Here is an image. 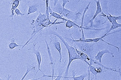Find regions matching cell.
<instances>
[{
	"label": "cell",
	"mask_w": 121,
	"mask_h": 80,
	"mask_svg": "<svg viewBox=\"0 0 121 80\" xmlns=\"http://www.w3.org/2000/svg\"><path fill=\"white\" fill-rule=\"evenodd\" d=\"M50 34L55 36H56L59 38L63 43L65 45L66 48H67V51H68L69 54L68 64L67 65V67L66 69L65 74H64V76L67 77L68 75L69 69L70 65L72 61L76 59H80L82 60V59L78 55L74 47L70 46L68 43L66 42L62 37L58 33L55 32V31L51 32Z\"/></svg>",
	"instance_id": "6da1fadb"
},
{
	"label": "cell",
	"mask_w": 121,
	"mask_h": 80,
	"mask_svg": "<svg viewBox=\"0 0 121 80\" xmlns=\"http://www.w3.org/2000/svg\"><path fill=\"white\" fill-rule=\"evenodd\" d=\"M73 43L74 44L75 47H77L78 50L87 54L91 58L94 59L93 58V54L94 49V44L84 42H75Z\"/></svg>",
	"instance_id": "7a4b0ae2"
},
{
	"label": "cell",
	"mask_w": 121,
	"mask_h": 80,
	"mask_svg": "<svg viewBox=\"0 0 121 80\" xmlns=\"http://www.w3.org/2000/svg\"><path fill=\"white\" fill-rule=\"evenodd\" d=\"M120 30H119L115 31H114V32H112V33H110V32H109L108 34H105L104 35L102 36L101 37L97 38H90V39H86L85 38V39H80V40H74V39H73L72 36H71L72 39H70V40H71V41H72V42H84L88 43H97V42L99 41H102L108 44V45H110V46H112L115 47L117 49V50H119V51H120V48H119V47H117V46H115L114 45H112V44L107 42L106 41H105V40H103V38H104L105 37H106L107 36L109 35L114 34V33L119 32V31H120Z\"/></svg>",
	"instance_id": "3957f363"
},
{
	"label": "cell",
	"mask_w": 121,
	"mask_h": 80,
	"mask_svg": "<svg viewBox=\"0 0 121 80\" xmlns=\"http://www.w3.org/2000/svg\"><path fill=\"white\" fill-rule=\"evenodd\" d=\"M60 15L63 17L64 16L66 17L68 20L73 21L79 19L81 15V14L79 13L73 12L64 8Z\"/></svg>",
	"instance_id": "277c9868"
},
{
	"label": "cell",
	"mask_w": 121,
	"mask_h": 80,
	"mask_svg": "<svg viewBox=\"0 0 121 80\" xmlns=\"http://www.w3.org/2000/svg\"><path fill=\"white\" fill-rule=\"evenodd\" d=\"M36 44H37L32 43V46L31 47L27 50H28L31 51L33 53H34L36 55L37 61L38 65V71L36 72V74L34 76V78L32 79H30V80H35V77L37 75V74L38 73L39 71H40L41 72H42L40 69V65H41V63L42 62V57H41V54H40V52L39 50V48L40 46H39L38 49H36Z\"/></svg>",
	"instance_id": "5b68a950"
},
{
	"label": "cell",
	"mask_w": 121,
	"mask_h": 80,
	"mask_svg": "<svg viewBox=\"0 0 121 80\" xmlns=\"http://www.w3.org/2000/svg\"><path fill=\"white\" fill-rule=\"evenodd\" d=\"M46 44L47 45V50L48 53V57L50 60V62L49 65H51L52 67V75H48V77H52V80H53L54 77V70H55V63L52 57V53H51V50L50 47L49 46L48 43L47 42V40H45Z\"/></svg>",
	"instance_id": "8992f818"
},
{
	"label": "cell",
	"mask_w": 121,
	"mask_h": 80,
	"mask_svg": "<svg viewBox=\"0 0 121 80\" xmlns=\"http://www.w3.org/2000/svg\"><path fill=\"white\" fill-rule=\"evenodd\" d=\"M55 37H54L55 39H51V42H52V44L54 46L55 48L59 52V54H60V59H59V61L60 62H61L62 59V55L61 53V46L60 44V42L58 41L57 39H56Z\"/></svg>",
	"instance_id": "52a82bcc"
},
{
	"label": "cell",
	"mask_w": 121,
	"mask_h": 80,
	"mask_svg": "<svg viewBox=\"0 0 121 80\" xmlns=\"http://www.w3.org/2000/svg\"><path fill=\"white\" fill-rule=\"evenodd\" d=\"M95 2L96 3V6H97V9L95 15H94L93 18H92L91 20H90L89 22V23L90 24L91 27H92L93 24V22L94 20H95V18L97 15L100 14L101 13H102V9H101V6L100 4V0H94Z\"/></svg>",
	"instance_id": "ba28073f"
},
{
	"label": "cell",
	"mask_w": 121,
	"mask_h": 80,
	"mask_svg": "<svg viewBox=\"0 0 121 80\" xmlns=\"http://www.w3.org/2000/svg\"><path fill=\"white\" fill-rule=\"evenodd\" d=\"M106 53H108L112 55L113 57H114V55L112 52L109 51L107 49H105L99 52L96 56L95 57V59L96 60L99 61L100 63H101L102 61V58L104 54Z\"/></svg>",
	"instance_id": "9c48e42d"
},
{
	"label": "cell",
	"mask_w": 121,
	"mask_h": 80,
	"mask_svg": "<svg viewBox=\"0 0 121 80\" xmlns=\"http://www.w3.org/2000/svg\"><path fill=\"white\" fill-rule=\"evenodd\" d=\"M12 7L11 8V14L9 16L13 20L14 17L15 15V10L19 6L20 3V1L19 0H12Z\"/></svg>",
	"instance_id": "30bf717a"
},
{
	"label": "cell",
	"mask_w": 121,
	"mask_h": 80,
	"mask_svg": "<svg viewBox=\"0 0 121 80\" xmlns=\"http://www.w3.org/2000/svg\"><path fill=\"white\" fill-rule=\"evenodd\" d=\"M90 4H91V2H89V4L88 5L86 6V7L85 9L83 12V14L82 18V23H81V25L80 26V30L82 31V39H85V37L84 36V33L83 31V29H85L86 30H94V29H91V28H86L85 27H83V20L84 19V17L85 15L86 12L87 11V10L89 8V6Z\"/></svg>",
	"instance_id": "8fae6325"
},
{
	"label": "cell",
	"mask_w": 121,
	"mask_h": 80,
	"mask_svg": "<svg viewBox=\"0 0 121 80\" xmlns=\"http://www.w3.org/2000/svg\"><path fill=\"white\" fill-rule=\"evenodd\" d=\"M111 23H112V26L108 32L105 34H108L110 31H112L113 30H115L117 28L121 27V24L117 23V21L115 19L113 20L112 22Z\"/></svg>",
	"instance_id": "7c38bea8"
},
{
	"label": "cell",
	"mask_w": 121,
	"mask_h": 80,
	"mask_svg": "<svg viewBox=\"0 0 121 80\" xmlns=\"http://www.w3.org/2000/svg\"><path fill=\"white\" fill-rule=\"evenodd\" d=\"M24 45H18L16 42L14 38H13L11 39L10 42L8 45L9 48L10 50H13L17 47H21L23 46Z\"/></svg>",
	"instance_id": "4fadbf2b"
},
{
	"label": "cell",
	"mask_w": 121,
	"mask_h": 80,
	"mask_svg": "<svg viewBox=\"0 0 121 80\" xmlns=\"http://www.w3.org/2000/svg\"><path fill=\"white\" fill-rule=\"evenodd\" d=\"M66 26L67 28H70L72 27H75V28H78L79 29L80 31V27L79 25H78L76 23L74 22L73 21H71L70 20H68L66 22V23H65Z\"/></svg>",
	"instance_id": "5bb4252c"
},
{
	"label": "cell",
	"mask_w": 121,
	"mask_h": 80,
	"mask_svg": "<svg viewBox=\"0 0 121 80\" xmlns=\"http://www.w3.org/2000/svg\"><path fill=\"white\" fill-rule=\"evenodd\" d=\"M63 8H64L63 7L62 5L61 4L58 3L56 5V6H54V8L52 10L53 12L58 13V14L60 15L62 12Z\"/></svg>",
	"instance_id": "9a60e30c"
},
{
	"label": "cell",
	"mask_w": 121,
	"mask_h": 80,
	"mask_svg": "<svg viewBox=\"0 0 121 80\" xmlns=\"http://www.w3.org/2000/svg\"><path fill=\"white\" fill-rule=\"evenodd\" d=\"M51 17H53L58 19H60V20H62L63 21H65L67 22L69 20L66 19V18H64L62 16L58 14V13H56L55 12L53 11L51 14H49V18Z\"/></svg>",
	"instance_id": "2e32d148"
},
{
	"label": "cell",
	"mask_w": 121,
	"mask_h": 80,
	"mask_svg": "<svg viewBox=\"0 0 121 80\" xmlns=\"http://www.w3.org/2000/svg\"><path fill=\"white\" fill-rule=\"evenodd\" d=\"M33 70H36L35 66L33 64L28 65V66L27 67L26 72L25 74L24 75V76H23L21 80H24L25 78V77H26L27 75L29 74V73L31 71H33Z\"/></svg>",
	"instance_id": "e0dca14e"
},
{
	"label": "cell",
	"mask_w": 121,
	"mask_h": 80,
	"mask_svg": "<svg viewBox=\"0 0 121 80\" xmlns=\"http://www.w3.org/2000/svg\"><path fill=\"white\" fill-rule=\"evenodd\" d=\"M38 10L37 6L36 5H32L29 6L27 15H28L33 14L37 12Z\"/></svg>",
	"instance_id": "ac0fdd59"
},
{
	"label": "cell",
	"mask_w": 121,
	"mask_h": 80,
	"mask_svg": "<svg viewBox=\"0 0 121 80\" xmlns=\"http://www.w3.org/2000/svg\"><path fill=\"white\" fill-rule=\"evenodd\" d=\"M88 69H89L90 72H91L94 76H95V79L97 80V75L99 73L97 71V69L95 67V66H93L92 65H90L89 66Z\"/></svg>",
	"instance_id": "d6986e66"
},
{
	"label": "cell",
	"mask_w": 121,
	"mask_h": 80,
	"mask_svg": "<svg viewBox=\"0 0 121 80\" xmlns=\"http://www.w3.org/2000/svg\"><path fill=\"white\" fill-rule=\"evenodd\" d=\"M87 75H88V74L86 73L77 77H69V78L73 79L74 80H84Z\"/></svg>",
	"instance_id": "ffe728a7"
},
{
	"label": "cell",
	"mask_w": 121,
	"mask_h": 80,
	"mask_svg": "<svg viewBox=\"0 0 121 80\" xmlns=\"http://www.w3.org/2000/svg\"><path fill=\"white\" fill-rule=\"evenodd\" d=\"M15 13L17 15H20L22 16L24 15H25L24 14H23V13H21L20 10L17 8L15 10Z\"/></svg>",
	"instance_id": "44dd1931"
},
{
	"label": "cell",
	"mask_w": 121,
	"mask_h": 80,
	"mask_svg": "<svg viewBox=\"0 0 121 80\" xmlns=\"http://www.w3.org/2000/svg\"><path fill=\"white\" fill-rule=\"evenodd\" d=\"M108 15H106V17L108 19L109 22L112 23V22L113 20L114 19H113L112 17V15L109 14H108Z\"/></svg>",
	"instance_id": "7402d4cb"
},
{
	"label": "cell",
	"mask_w": 121,
	"mask_h": 80,
	"mask_svg": "<svg viewBox=\"0 0 121 80\" xmlns=\"http://www.w3.org/2000/svg\"><path fill=\"white\" fill-rule=\"evenodd\" d=\"M112 17L113 19H115L116 21L121 20V15L118 16H112Z\"/></svg>",
	"instance_id": "603a6c76"
},
{
	"label": "cell",
	"mask_w": 121,
	"mask_h": 80,
	"mask_svg": "<svg viewBox=\"0 0 121 80\" xmlns=\"http://www.w3.org/2000/svg\"><path fill=\"white\" fill-rule=\"evenodd\" d=\"M62 6L63 8H65V5L67 3L69 2V0H62Z\"/></svg>",
	"instance_id": "cb8c5ba5"
},
{
	"label": "cell",
	"mask_w": 121,
	"mask_h": 80,
	"mask_svg": "<svg viewBox=\"0 0 121 80\" xmlns=\"http://www.w3.org/2000/svg\"><path fill=\"white\" fill-rule=\"evenodd\" d=\"M72 77H75V76L76 75V72L75 71V70H73V71H72Z\"/></svg>",
	"instance_id": "d4e9b609"
},
{
	"label": "cell",
	"mask_w": 121,
	"mask_h": 80,
	"mask_svg": "<svg viewBox=\"0 0 121 80\" xmlns=\"http://www.w3.org/2000/svg\"><path fill=\"white\" fill-rule=\"evenodd\" d=\"M52 0L54 1V6H55L56 4L58 3L59 0Z\"/></svg>",
	"instance_id": "484cf974"
},
{
	"label": "cell",
	"mask_w": 121,
	"mask_h": 80,
	"mask_svg": "<svg viewBox=\"0 0 121 80\" xmlns=\"http://www.w3.org/2000/svg\"><path fill=\"white\" fill-rule=\"evenodd\" d=\"M105 1V3H106H106H108V0H104Z\"/></svg>",
	"instance_id": "4316f807"
},
{
	"label": "cell",
	"mask_w": 121,
	"mask_h": 80,
	"mask_svg": "<svg viewBox=\"0 0 121 80\" xmlns=\"http://www.w3.org/2000/svg\"><path fill=\"white\" fill-rule=\"evenodd\" d=\"M81 0H79L78 1V3L79 2V1H80Z\"/></svg>",
	"instance_id": "83f0119b"
},
{
	"label": "cell",
	"mask_w": 121,
	"mask_h": 80,
	"mask_svg": "<svg viewBox=\"0 0 121 80\" xmlns=\"http://www.w3.org/2000/svg\"><path fill=\"white\" fill-rule=\"evenodd\" d=\"M2 80V79H1V78H0V80Z\"/></svg>",
	"instance_id": "f1b7e54d"
},
{
	"label": "cell",
	"mask_w": 121,
	"mask_h": 80,
	"mask_svg": "<svg viewBox=\"0 0 121 80\" xmlns=\"http://www.w3.org/2000/svg\"><path fill=\"white\" fill-rule=\"evenodd\" d=\"M19 0L20 1H21L22 0Z\"/></svg>",
	"instance_id": "f546056e"
},
{
	"label": "cell",
	"mask_w": 121,
	"mask_h": 80,
	"mask_svg": "<svg viewBox=\"0 0 121 80\" xmlns=\"http://www.w3.org/2000/svg\"><path fill=\"white\" fill-rule=\"evenodd\" d=\"M1 0H0V1H1Z\"/></svg>",
	"instance_id": "4dcf8cb0"
},
{
	"label": "cell",
	"mask_w": 121,
	"mask_h": 80,
	"mask_svg": "<svg viewBox=\"0 0 121 80\" xmlns=\"http://www.w3.org/2000/svg\"></svg>",
	"instance_id": "1f68e13d"
}]
</instances>
